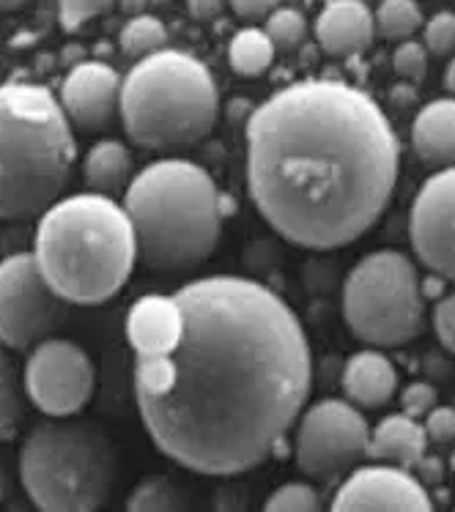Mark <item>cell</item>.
Here are the masks:
<instances>
[{
  "label": "cell",
  "mask_w": 455,
  "mask_h": 512,
  "mask_svg": "<svg viewBox=\"0 0 455 512\" xmlns=\"http://www.w3.org/2000/svg\"><path fill=\"white\" fill-rule=\"evenodd\" d=\"M173 296L184 313L176 351L135 365L143 428L184 469L236 477L272 458L302 414L310 343L297 313L247 277L214 274Z\"/></svg>",
  "instance_id": "1"
},
{
  "label": "cell",
  "mask_w": 455,
  "mask_h": 512,
  "mask_svg": "<svg viewBox=\"0 0 455 512\" xmlns=\"http://www.w3.org/2000/svg\"><path fill=\"white\" fill-rule=\"evenodd\" d=\"M398 168L390 118L340 80L286 85L247 118L250 198L305 250H338L365 236L390 206Z\"/></svg>",
  "instance_id": "2"
},
{
  "label": "cell",
  "mask_w": 455,
  "mask_h": 512,
  "mask_svg": "<svg viewBox=\"0 0 455 512\" xmlns=\"http://www.w3.org/2000/svg\"><path fill=\"white\" fill-rule=\"evenodd\" d=\"M33 255L44 277L69 304L110 302L135 272L138 241L124 203L83 192L44 211Z\"/></svg>",
  "instance_id": "3"
},
{
  "label": "cell",
  "mask_w": 455,
  "mask_h": 512,
  "mask_svg": "<svg viewBox=\"0 0 455 512\" xmlns=\"http://www.w3.org/2000/svg\"><path fill=\"white\" fill-rule=\"evenodd\" d=\"M124 209L140 263L151 272L201 266L223 236L225 198L212 173L190 159H157L129 181Z\"/></svg>",
  "instance_id": "4"
},
{
  "label": "cell",
  "mask_w": 455,
  "mask_h": 512,
  "mask_svg": "<svg viewBox=\"0 0 455 512\" xmlns=\"http://www.w3.org/2000/svg\"><path fill=\"white\" fill-rule=\"evenodd\" d=\"M75 159L72 124L44 85H0V222L50 209L66 189Z\"/></svg>",
  "instance_id": "5"
},
{
  "label": "cell",
  "mask_w": 455,
  "mask_h": 512,
  "mask_svg": "<svg viewBox=\"0 0 455 512\" xmlns=\"http://www.w3.org/2000/svg\"><path fill=\"white\" fill-rule=\"evenodd\" d=\"M220 113L212 72L195 55L159 50L140 58L121 80V124L149 151H181L209 137Z\"/></svg>",
  "instance_id": "6"
},
{
  "label": "cell",
  "mask_w": 455,
  "mask_h": 512,
  "mask_svg": "<svg viewBox=\"0 0 455 512\" xmlns=\"http://www.w3.org/2000/svg\"><path fill=\"white\" fill-rule=\"evenodd\" d=\"M17 471L36 510L94 512L113 493L118 452L94 419L50 417L25 436Z\"/></svg>",
  "instance_id": "7"
},
{
  "label": "cell",
  "mask_w": 455,
  "mask_h": 512,
  "mask_svg": "<svg viewBox=\"0 0 455 512\" xmlns=\"http://www.w3.org/2000/svg\"><path fill=\"white\" fill-rule=\"evenodd\" d=\"M343 318L351 335L373 348H398L420 337L425 293L412 258L398 250L365 255L343 285Z\"/></svg>",
  "instance_id": "8"
},
{
  "label": "cell",
  "mask_w": 455,
  "mask_h": 512,
  "mask_svg": "<svg viewBox=\"0 0 455 512\" xmlns=\"http://www.w3.org/2000/svg\"><path fill=\"white\" fill-rule=\"evenodd\" d=\"M69 302L44 277L33 252L0 261V345L28 351L66 321Z\"/></svg>",
  "instance_id": "9"
},
{
  "label": "cell",
  "mask_w": 455,
  "mask_h": 512,
  "mask_svg": "<svg viewBox=\"0 0 455 512\" xmlns=\"http://www.w3.org/2000/svg\"><path fill=\"white\" fill-rule=\"evenodd\" d=\"M371 428L351 400H318L299 414L297 466L310 480H338L368 455Z\"/></svg>",
  "instance_id": "10"
},
{
  "label": "cell",
  "mask_w": 455,
  "mask_h": 512,
  "mask_svg": "<svg viewBox=\"0 0 455 512\" xmlns=\"http://www.w3.org/2000/svg\"><path fill=\"white\" fill-rule=\"evenodd\" d=\"M25 395L47 417H75L94 395L96 373L91 356L64 337L33 345L22 373Z\"/></svg>",
  "instance_id": "11"
},
{
  "label": "cell",
  "mask_w": 455,
  "mask_h": 512,
  "mask_svg": "<svg viewBox=\"0 0 455 512\" xmlns=\"http://www.w3.org/2000/svg\"><path fill=\"white\" fill-rule=\"evenodd\" d=\"M409 239L425 269L455 283V168H442L414 198Z\"/></svg>",
  "instance_id": "12"
},
{
  "label": "cell",
  "mask_w": 455,
  "mask_h": 512,
  "mask_svg": "<svg viewBox=\"0 0 455 512\" xmlns=\"http://www.w3.org/2000/svg\"><path fill=\"white\" fill-rule=\"evenodd\" d=\"M335 512H431L434 499L412 471L379 463L351 471L332 499Z\"/></svg>",
  "instance_id": "13"
},
{
  "label": "cell",
  "mask_w": 455,
  "mask_h": 512,
  "mask_svg": "<svg viewBox=\"0 0 455 512\" xmlns=\"http://www.w3.org/2000/svg\"><path fill=\"white\" fill-rule=\"evenodd\" d=\"M58 102L69 124L83 132H99L113 124L121 107V77L102 61H83L69 69Z\"/></svg>",
  "instance_id": "14"
},
{
  "label": "cell",
  "mask_w": 455,
  "mask_h": 512,
  "mask_svg": "<svg viewBox=\"0 0 455 512\" xmlns=\"http://www.w3.org/2000/svg\"><path fill=\"white\" fill-rule=\"evenodd\" d=\"M184 335V313L176 296L149 293L127 315L129 345L138 356L173 354Z\"/></svg>",
  "instance_id": "15"
},
{
  "label": "cell",
  "mask_w": 455,
  "mask_h": 512,
  "mask_svg": "<svg viewBox=\"0 0 455 512\" xmlns=\"http://www.w3.org/2000/svg\"><path fill=\"white\" fill-rule=\"evenodd\" d=\"M316 39L332 58L365 53L376 39V20L365 0H329L316 20Z\"/></svg>",
  "instance_id": "16"
},
{
  "label": "cell",
  "mask_w": 455,
  "mask_h": 512,
  "mask_svg": "<svg viewBox=\"0 0 455 512\" xmlns=\"http://www.w3.org/2000/svg\"><path fill=\"white\" fill-rule=\"evenodd\" d=\"M398 389V373L381 351H360L343 367V392L357 408L387 406Z\"/></svg>",
  "instance_id": "17"
},
{
  "label": "cell",
  "mask_w": 455,
  "mask_h": 512,
  "mask_svg": "<svg viewBox=\"0 0 455 512\" xmlns=\"http://www.w3.org/2000/svg\"><path fill=\"white\" fill-rule=\"evenodd\" d=\"M412 148L431 168H455V96L434 99L412 124Z\"/></svg>",
  "instance_id": "18"
},
{
  "label": "cell",
  "mask_w": 455,
  "mask_h": 512,
  "mask_svg": "<svg viewBox=\"0 0 455 512\" xmlns=\"http://www.w3.org/2000/svg\"><path fill=\"white\" fill-rule=\"evenodd\" d=\"M428 450V436L420 419L409 414H390L371 430L368 455L412 471Z\"/></svg>",
  "instance_id": "19"
},
{
  "label": "cell",
  "mask_w": 455,
  "mask_h": 512,
  "mask_svg": "<svg viewBox=\"0 0 455 512\" xmlns=\"http://www.w3.org/2000/svg\"><path fill=\"white\" fill-rule=\"evenodd\" d=\"M132 154L124 143L118 140H99L91 146L88 157L83 162L85 184L91 192L99 195H118L121 189L127 192L129 181L135 178L132 173Z\"/></svg>",
  "instance_id": "20"
},
{
  "label": "cell",
  "mask_w": 455,
  "mask_h": 512,
  "mask_svg": "<svg viewBox=\"0 0 455 512\" xmlns=\"http://www.w3.org/2000/svg\"><path fill=\"white\" fill-rule=\"evenodd\" d=\"M277 47L261 28H244L228 44V63L239 77H261L275 61Z\"/></svg>",
  "instance_id": "21"
},
{
  "label": "cell",
  "mask_w": 455,
  "mask_h": 512,
  "mask_svg": "<svg viewBox=\"0 0 455 512\" xmlns=\"http://www.w3.org/2000/svg\"><path fill=\"white\" fill-rule=\"evenodd\" d=\"M187 507H190L187 493L165 474H151L140 480L127 499L129 512H181Z\"/></svg>",
  "instance_id": "22"
},
{
  "label": "cell",
  "mask_w": 455,
  "mask_h": 512,
  "mask_svg": "<svg viewBox=\"0 0 455 512\" xmlns=\"http://www.w3.org/2000/svg\"><path fill=\"white\" fill-rule=\"evenodd\" d=\"M373 20L381 39L406 42L423 28V11L417 0H381Z\"/></svg>",
  "instance_id": "23"
},
{
  "label": "cell",
  "mask_w": 455,
  "mask_h": 512,
  "mask_svg": "<svg viewBox=\"0 0 455 512\" xmlns=\"http://www.w3.org/2000/svg\"><path fill=\"white\" fill-rule=\"evenodd\" d=\"M118 44H121V53L127 55V58L140 61V58H149V55L165 50L168 31H165V25L157 17H151V14H135L121 28Z\"/></svg>",
  "instance_id": "24"
},
{
  "label": "cell",
  "mask_w": 455,
  "mask_h": 512,
  "mask_svg": "<svg viewBox=\"0 0 455 512\" xmlns=\"http://www.w3.org/2000/svg\"><path fill=\"white\" fill-rule=\"evenodd\" d=\"M22 419V387L17 367L0 345V441H11Z\"/></svg>",
  "instance_id": "25"
},
{
  "label": "cell",
  "mask_w": 455,
  "mask_h": 512,
  "mask_svg": "<svg viewBox=\"0 0 455 512\" xmlns=\"http://www.w3.org/2000/svg\"><path fill=\"white\" fill-rule=\"evenodd\" d=\"M266 33L275 47L280 50H294L305 42L307 36V20L305 14L297 9H275L266 17Z\"/></svg>",
  "instance_id": "26"
},
{
  "label": "cell",
  "mask_w": 455,
  "mask_h": 512,
  "mask_svg": "<svg viewBox=\"0 0 455 512\" xmlns=\"http://www.w3.org/2000/svg\"><path fill=\"white\" fill-rule=\"evenodd\" d=\"M266 512H318L321 496L307 482H286L280 485L264 504Z\"/></svg>",
  "instance_id": "27"
},
{
  "label": "cell",
  "mask_w": 455,
  "mask_h": 512,
  "mask_svg": "<svg viewBox=\"0 0 455 512\" xmlns=\"http://www.w3.org/2000/svg\"><path fill=\"white\" fill-rule=\"evenodd\" d=\"M392 69L403 83H423L425 74H428V53H425L423 44L414 42V39H406V42L398 44L395 53H392Z\"/></svg>",
  "instance_id": "28"
},
{
  "label": "cell",
  "mask_w": 455,
  "mask_h": 512,
  "mask_svg": "<svg viewBox=\"0 0 455 512\" xmlns=\"http://www.w3.org/2000/svg\"><path fill=\"white\" fill-rule=\"evenodd\" d=\"M425 50L439 58L455 55V11H439L425 25Z\"/></svg>",
  "instance_id": "29"
},
{
  "label": "cell",
  "mask_w": 455,
  "mask_h": 512,
  "mask_svg": "<svg viewBox=\"0 0 455 512\" xmlns=\"http://www.w3.org/2000/svg\"><path fill=\"white\" fill-rule=\"evenodd\" d=\"M116 0H61V22L64 31H77L83 28V22L94 20L99 14H107L113 9Z\"/></svg>",
  "instance_id": "30"
},
{
  "label": "cell",
  "mask_w": 455,
  "mask_h": 512,
  "mask_svg": "<svg viewBox=\"0 0 455 512\" xmlns=\"http://www.w3.org/2000/svg\"><path fill=\"white\" fill-rule=\"evenodd\" d=\"M436 400H439V395H436V389L431 387L428 381H414V384H409V387L403 389V414H409V417L414 419H425L436 406H439Z\"/></svg>",
  "instance_id": "31"
},
{
  "label": "cell",
  "mask_w": 455,
  "mask_h": 512,
  "mask_svg": "<svg viewBox=\"0 0 455 512\" xmlns=\"http://www.w3.org/2000/svg\"><path fill=\"white\" fill-rule=\"evenodd\" d=\"M425 436L434 444H455V408L453 406H436L425 417Z\"/></svg>",
  "instance_id": "32"
},
{
  "label": "cell",
  "mask_w": 455,
  "mask_h": 512,
  "mask_svg": "<svg viewBox=\"0 0 455 512\" xmlns=\"http://www.w3.org/2000/svg\"><path fill=\"white\" fill-rule=\"evenodd\" d=\"M434 329L439 343L445 345L450 354H455V293L445 296L434 307Z\"/></svg>",
  "instance_id": "33"
},
{
  "label": "cell",
  "mask_w": 455,
  "mask_h": 512,
  "mask_svg": "<svg viewBox=\"0 0 455 512\" xmlns=\"http://www.w3.org/2000/svg\"><path fill=\"white\" fill-rule=\"evenodd\" d=\"M228 3L244 20H261V17H269L272 11L280 9L283 0H228Z\"/></svg>",
  "instance_id": "34"
},
{
  "label": "cell",
  "mask_w": 455,
  "mask_h": 512,
  "mask_svg": "<svg viewBox=\"0 0 455 512\" xmlns=\"http://www.w3.org/2000/svg\"><path fill=\"white\" fill-rule=\"evenodd\" d=\"M412 471H417L414 477L423 482V485H439L442 477H445V460L434 458V455H423V460Z\"/></svg>",
  "instance_id": "35"
},
{
  "label": "cell",
  "mask_w": 455,
  "mask_h": 512,
  "mask_svg": "<svg viewBox=\"0 0 455 512\" xmlns=\"http://www.w3.org/2000/svg\"><path fill=\"white\" fill-rule=\"evenodd\" d=\"M225 3L228 0H187V9H190V17L195 20H214V17H220L225 9Z\"/></svg>",
  "instance_id": "36"
},
{
  "label": "cell",
  "mask_w": 455,
  "mask_h": 512,
  "mask_svg": "<svg viewBox=\"0 0 455 512\" xmlns=\"http://www.w3.org/2000/svg\"><path fill=\"white\" fill-rule=\"evenodd\" d=\"M14 491V469H11V458L0 450V502H6Z\"/></svg>",
  "instance_id": "37"
},
{
  "label": "cell",
  "mask_w": 455,
  "mask_h": 512,
  "mask_svg": "<svg viewBox=\"0 0 455 512\" xmlns=\"http://www.w3.org/2000/svg\"><path fill=\"white\" fill-rule=\"evenodd\" d=\"M414 99H417V91H414L412 83H401L392 88V102H398V105H412Z\"/></svg>",
  "instance_id": "38"
},
{
  "label": "cell",
  "mask_w": 455,
  "mask_h": 512,
  "mask_svg": "<svg viewBox=\"0 0 455 512\" xmlns=\"http://www.w3.org/2000/svg\"><path fill=\"white\" fill-rule=\"evenodd\" d=\"M146 3H149V0H121V9L135 17V14H143V9H146Z\"/></svg>",
  "instance_id": "39"
},
{
  "label": "cell",
  "mask_w": 455,
  "mask_h": 512,
  "mask_svg": "<svg viewBox=\"0 0 455 512\" xmlns=\"http://www.w3.org/2000/svg\"><path fill=\"white\" fill-rule=\"evenodd\" d=\"M83 50H80V47H69V50H66L64 53V63L66 66H77V63H83L85 58H83Z\"/></svg>",
  "instance_id": "40"
},
{
  "label": "cell",
  "mask_w": 455,
  "mask_h": 512,
  "mask_svg": "<svg viewBox=\"0 0 455 512\" xmlns=\"http://www.w3.org/2000/svg\"><path fill=\"white\" fill-rule=\"evenodd\" d=\"M445 88L455 96V55H453V61H450V66L445 69Z\"/></svg>",
  "instance_id": "41"
},
{
  "label": "cell",
  "mask_w": 455,
  "mask_h": 512,
  "mask_svg": "<svg viewBox=\"0 0 455 512\" xmlns=\"http://www.w3.org/2000/svg\"><path fill=\"white\" fill-rule=\"evenodd\" d=\"M28 0H0V11H14L20 9V6H25Z\"/></svg>",
  "instance_id": "42"
},
{
  "label": "cell",
  "mask_w": 455,
  "mask_h": 512,
  "mask_svg": "<svg viewBox=\"0 0 455 512\" xmlns=\"http://www.w3.org/2000/svg\"><path fill=\"white\" fill-rule=\"evenodd\" d=\"M450 466H453V471H455V450H453V460H450Z\"/></svg>",
  "instance_id": "43"
},
{
  "label": "cell",
  "mask_w": 455,
  "mask_h": 512,
  "mask_svg": "<svg viewBox=\"0 0 455 512\" xmlns=\"http://www.w3.org/2000/svg\"><path fill=\"white\" fill-rule=\"evenodd\" d=\"M365 3H368V0H365Z\"/></svg>",
  "instance_id": "44"
}]
</instances>
